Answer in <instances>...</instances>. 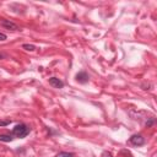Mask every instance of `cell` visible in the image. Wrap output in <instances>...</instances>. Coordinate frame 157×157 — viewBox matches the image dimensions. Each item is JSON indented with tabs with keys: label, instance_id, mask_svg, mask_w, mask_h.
I'll return each mask as SVG.
<instances>
[{
	"label": "cell",
	"instance_id": "obj_1",
	"mask_svg": "<svg viewBox=\"0 0 157 157\" xmlns=\"http://www.w3.org/2000/svg\"><path fill=\"white\" fill-rule=\"evenodd\" d=\"M29 131H31V128H29L27 124L20 123V124L15 125V128H13L12 131H11V135H12L13 137L23 139V137H26V136L29 134Z\"/></svg>",
	"mask_w": 157,
	"mask_h": 157
},
{
	"label": "cell",
	"instance_id": "obj_2",
	"mask_svg": "<svg viewBox=\"0 0 157 157\" xmlns=\"http://www.w3.org/2000/svg\"><path fill=\"white\" fill-rule=\"evenodd\" d=\"M129 142L134 146H142V145H145V137L140 134H134L130 136Z\"/></svg>",
	"mask_w": 157,
	"mask_h": 157
},
{
	"label": "cell",
	"instance_id": "obj_3",
	"mask_svg": "<svg viewBox=\"0 0 157 157\" xmlns=\"http://www.w3.org/2000/svg\"><path fill=\"white\" fill-rule=\"evenodd\" d=\"M0 23H1V26L5 27L6 29H11V31H18V29H20V27H18L15 22H12V21H10V20H2Z\"/></svg>",
	"mask_w": 157,
	"mask_h": 157
},
{
	"label": "cell",
	"instance_id": "obj_4",
	"mask_svg": "<svg viewBox=\"0 0 157 157\" xmlns=\"http://www.w3.org/2000/svg\"><path fill=\"white\" fill-rule=\"evenodd\" d=\"M75 78H76V81L80 82V83H86V82H88L90 76H88V74H87L86 71H80V72L76 74Z\"/></svg>",
	"mask_w": 157,
	"mask_h": 157
},
{
	"label": "cell",
	"instance_id": "obj_5",
	"mask_svg": "<svg viewBox=\"0 0 157 157\" xmlns=\"http://www.w3.org/2000/svg\"><path fill=\"white\" fill-rule=\"evenodd\" d=\"M49 85L55 87V88H63L64 87V82L58 77H50L49 78Z\"/></svg>",
	"mask_w": 157,
	"mask_h": 157
},
{
	"label": "cell",
	"instance_id": "obj_6",
	"mask_svg": "<svg viewBox=\"0 0 157 157\" xmlns=\"http://www.w3.org/2000/svg\"><path fill=\"white\" fill-rule=\"evenodd\" d=\"M13 140V136L11 134H1L0 135V141L2 142H10Z\"/></svg>",
	"mask_w": 157,
	"mask_h": 157
},
{
	"label": "cell",
	"instance_id": "obj_7",
	"mask_svg": "<svg viewBox=\"0 0 157 157\" xmlns=\"http://www.w3.org/2000/svg\"><path fill=\"white\" fill-rule=\"evenodd\" d=\"M118 157H132L131 152L128 151V150H121L119 153H118Z\"/></svg>",
	"mask_w": 157,
	"mask_h": 157
},
{
	"label": "cell",
	"instance_id": "obj_8",
	"mask_svg": "<svg viewBox=\"0 0 157 157\" xmlns=\"http://www.w3.org/2000/svg\"><path fill=\"white\" fill-rule=\"evenodd\" d=\"M55 157H74V153L72 152H66V151H61L59 152Z\"/></svg>",
	"mask_w": 157,
	"mask_h": 157
},
{
	"label": "cell",
	"instance_id": "obj_9",
	"mask_svg": "<svg viewBox=\"0 0 157 157\" xmlns=\"http://www.w3.org/2000/svg\"><path fill=\"white\" fill-rule=\"evenodd\" d=\"M22 48H23V49H26V50H29V52L36 50V45H33V44H28V43L22 44Z\"/></svg>",
	"mask_w": 157,
	"mask_h": 157
},
{
	"label": "cell",
	"instance_id": "obj_10",
	"mask_svg": "<svg viewBox=\"0 0 157 157\" xmlns=\"http://www.w3.org/2000/svg\"><path fill=\"white\" fill-rule=\"evenodd\" d=\"M9 124H11V120H10V119L0 120V126H6V125H9Z\"/></svg>",
	"mask_w": 157,
	"mask_h": 157
},
{
	"label": "cell",
	"instance_id": "obj_11",
	"mask_svg": "<svg viewBox=\"0 0 157 157\" xmlns=\"http://www.w3.org/2000/svg\"><path fill=\"white\" fill-rule=\"evenodd\" d=\"M101 157H113V155L109 151H103L102 155H101Z\"/></svg>",
	"mask_w": 157,
	"mask_h": 157
},
{
	"label": "cell",
	"instance_id": "obj_12",
	"mask_svg": "<svg viewBox=\"0 0 157 157\" xmlns=\"http://www.w3.org/2000/svg\"><path fill=\"white\" fill-rule=\"evenodd\" d=\"M7 37H6V34L5 33H2V32H0V40H5Z\"/></svg>",
	"mask_w": 157,
	"mask_h": 157
},
{
	"label": "cell",
	"instance_id": "obj_13",
	"mask_svg": "<svg viewBox=\"0 0 157 157\" xmlns=\"http://www.w3.org/2000/svg\"><path fill=\"white\" fill-rule=\"evenodd\" d=\"M6 56H7L6 54H4V53H0V60H1V59H5Z\"/></svg>",
	"mask_w": 157,
	"mask_h": 157
}]
</instances>
